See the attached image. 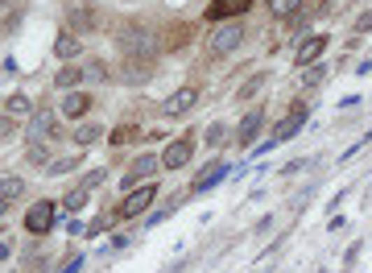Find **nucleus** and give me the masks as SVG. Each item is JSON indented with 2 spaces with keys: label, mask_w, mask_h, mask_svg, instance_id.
<instances>
[{
  "label": "nucleus",
  "mask_w": 372,
  "mask_h": 273,
  "mask_svg": "<svg viewBox=\"0 0 372 273\" xmlns=\"http://www.w3.org/2000/svg\"><path fill=\"white\" fill-rule=\"evenodd\" d=\"M153 195H157V186H153V182H149V186H141V190H133V195L116 207V216H120V220H133V216H141V211L153 203Z\"/></svg>",
  "instance_id": "39448f33"
},
{
  "label": "nucleus",
  "mask_w": 372,
  "mask_h": 273,
  "mask_svg": "<svg viewBox=\"0 0 372 273\" xmlns=\"http://www.w3.org/2000/svg\"><path fill=\"white\" fill-rule=\"evenodd\" d=\"M92 108V95H83V91H66L62 95V116H83Z\"/></svg>",
  "instance_id": "f8f14e48"
},
{
  "label": "nucleus",
  "mask_w": 372,
  "mask_h": 273,
  "mask_svg": "<svg viewBox=\"0 0 372 273\" xmlns=\"http://www.w3.org/2000/svg\"><path fill=\"white\" fill-rule=\"evenodd\" d=\"M0 4H4V0H0Z\"/></svg>",
  "instance_id": "f704fd0d"
},
{
  "label": "nucleus",
  "mask_w": 372,
  "mask_h": 273,
  "mask_svg": "<svg viewBox=\"0 0 372 273\" xmlns=\"http://www.w3.org/2000/svg\"><path fill=\"white\" fill-rule=\"evenodd\" d=\"M244 8H252V0H215L211 4V21H220V17H232V13H244Z\"/></svg>",
  "instance_id": "4468645a"
},
{
  "label": "nucleus",
  "mask_w": 372,
  "mask_h": 273,
  "mask_svg": "<svg viewBox=\"0 0 372 273\" xmlns=\"http://www.w3.org/2000/svg\"><path fill=\"white\" fill-rule=\"evenodd\" d=\"M79 79H83V71H79V66H62V71L54 75V88H58V91H75V88H79Z\"/></svg>",
  "instance_id": "dca6fc26"
},
{
  "label": "nucleus",
  "mask_w": 372,
  "mask_h": 273,
  "mask_svg": "<svg viewBox=\"0 0 372 273\" xmlns=\"http://www.w3.org/2000/svg\"><path fill=\"white\" fill-rule=\"evenodd\" d=\"M99 182H103V170H92V174H87V178L79 182V186H87V190H92V186H99Z\"/></svg>",
  "instance_id": "7c9ffc66"
},
{
  "label": "nucleus",
  "mask_w": 372,
  "mask_h": 273,
  "mask_svg": "<svg viewBox=\"0 0 372 273\" xmlns=\"http://www.w3.org/2000/svg\"><path fill=\"white\" fill-rule=\"evenodd\" d=\"M79 50H83V42H79L75 34H58V42H54V54H58V58H75Z\"/></svg>",
  "instance_id": "f3484780"
},
{
  "label": "nucleus",
  "mask_w": 372,
  "mask_h": 273,
  "mask_svg": "<svg viewBox=\"0 0 372 273\" xmlns=\"http://www.w3.org/2000/svg\"><path fill=\"white\" fill-rule=\"evenodd\" d=\"M372 29V8H364L360 17H356V34H369Z\"/></svg>",
  "instance_id": "c85d7f7f"
},
{
  "label": "nucleus",
  "mask_w": 372,
  "mask_h": 273,
  "mask_svg": "<svg viewBox=\"0 0 372 273\" xmlns=\"http://www.w3.org/2000/svg\"><path fill=\"white\" fill-rule=\"evenodd\" d=\"M190 158H194V145H190L186 136H178V141H170V145H166V153H162V166H166V170H183Z\"/></svg>",
  "instance_id": "6e6552de"
},
{
  "label": "nucleus",
  "mask_w": 372,
  "mask_h": 273,
  "mask_svg": "<svg viewBox=\"0 0 372 273\" xmlns=\"http://www.w3.org/2000/svg\"><path fill=\"white\" fill-rule=\"evenodd\" d=\"M83 79H92V83H99V79H108L103 62H87V66H83Z\"/></svg>",
  "instance_id": "393cba45"
},
{
  "label": "nucleus",
  "mask_w": 372,
  "mask_h": 273,
  "mask_svg": "<svg viewBox=\"0 0 372 273\" xmlns=\"http://www.w3.org/2000/svg\"><path fill=\"white\" fill-rule=\"evenodd\" d=\"M224 141H228V125H211V129H207V145H215V149H220Z\"/></svg>",
  "instance_id": "5701e85b"
},
{
  "label": "nucleus",
  "mask_w": 372,
  "mask_h": 273,
  "mask_svg": "<svg viewBox=\"0 0 372 273\" xmlns=\"http://www.w3.org/2000/svg\"><path fill=\"white\" fill-rule=\"evenodd\" d=\"M157 166H162V158H153V153H149V158H137V162H133V170H129V178H124V186H133L137 178H149Z\"/></svg>",
  "instance_id": "ddd939ff"
},
{
  "label": "nucleus",
  "mask_w": 372,
  "mask_h": 273,
  "mask_svg": "<svg viewBox=\"0 0 372 273\" xmlns=\"http://www.w3.org/2000/svg\"><path fill=\"white\" fill-rule=\"evenodd\" d=\"M66 17L75 21V25H92V8H83V0H66Z\"/></svg>",
  "instance_id": "6ab92c4d"
},
{
  "label": "nucleus",
  "mask_w": 372,
  "mask_h": 273,
  "mask_svg": "<svg viewBox=\"0 0 372 273\" xmlns=\"http://www.w3.org/2000/svg\"><path fill=\"white\" fill-rule=\"evenodd\" d=\"M323 79H327L323 62H310V66H306V75H302V83H306V88H315V83H323Z\"/></svg>",
  "instance_id": "4be33fe9"
},
{
  "label": "nucleus",
  "mask_w": 372,
  "mask_h": 273,
  "mask_svg": "<svg viewBox=\"0 0 372 273\" xmlns=\"http://www.w3.org/2000/svg\"><path fill=\"white\" fill-rule=\"evenodd\" d=\"M261 83H265V75H252V79H248V83L240 88V99H248V95H252L257 88H261Z\"/></svg>",
  "instance_id": "cd10ccee"
},
{
  "label": "nucleus",
  "mask_w": 372,
  "mask_h": 273,
  "mask_svg": "<svg viewBox=\"0 0 372 273\" xmlns=\"http://www.w3.org/2000/svg\"><path fill=\"white\" fill-rule=\"evenodd\" d=\"M240 42H244V25H240V21H228V25H220V29H215L211 50H215V54H232Z\"/></svg>",
  "instance_id": "423d86ee"
},
{
  "label": "nucleus",
  "mask_w": 372,
  "mask_h": 273,
  "mask_svg": "<svg viewBox=\"0 0 372 273\" xmlns=\"http://www.w3.org/2000/svg\"><path fill=\"white\" fill-rule=\"evenodd\" d=\"M99 125H79V129H75V141H79V145H95V141H99Z\"/></svg>",
  "instance_id": "aec40b11"
},
{
  "label": "nucleus",
  "mask_w": 372,
  "mask_h": 273,
  "mask_svg": "<svg viewBox=\"0 0 372 273\" xmlns=\"http://www.w3.org/2000/svg\"><path fill=\"white\" fill-rule=\"evenodd\" d=\"M8 253H13V240H8V236H0V257H8Z\"/></svg>",
  "instance_id": "473e14b6"
},
{
  "label": "nucleus",
  "mask_w": 372,
  "mask_h": 273,
  "mask_svg": "<svg viewBox=\"0 0 372 273\" xmlns=\"http://www.w3.org/2000/svg\"><path fill=\"white\" fill-rule=\"evenodd\" d=\"M58 136V116L50 108H38L29 116V141H54Z\"/></svg>",
  "instance_id": "20e7f679"
},
{
  "label": "nucleus",
  "mask_w": 372,
  "mask_h": 273,
  "mask_svg": "<svg viewBox=\"0 0 372 273\" xmlns=\"http://www.w3.org/2000/svg\"><path fill=\"white\" fill-rule=\"evenodd\" d=\"M4 112H8V116H34V104H29V95L13 91V95L4 99Z\"/></svg>",
  "instance_id": "2eb2a0df"
},
{
  "label": "nucleus",
  "mask_w": 372,
  "mask_h": 273,
  "mask_svg": "<svg viewBox=\"0 0 372 273\" xmlns=\"http://www.w3.org/2000/svg\"><path fill=\"white\" fill-rule=\"evenodd\" d=\"M194 104H199V91L194 88H183V91H174L166 104H162V116H186V112H194Z\"/></svg>",
  "instance_id": "0eeeda50"
},
{
  "label": "nucleus",
  "mask_w": 372,
  "mask_h": 273,
  "mask_svg": "<svg viewBox=\"0 0 372 273\" xmlns=\"http://www.w3.org/2000/svg\"><path fill=\"white\" fill-rule=\"evenodd\" d=\"M302 125H306V104H294V108H289V116H285V120H281L278 129H273V136H269V141H265V145H261L257 153H265L269 145H281V141H294Z\"/></svg>",
  "instance_id": "f257e3e1"
},
{
  "label": "nucleus",
  "mask_w": 372,
  "mask_h": 273,
  "mask_svg": "<svg viewBox=\"0 0 372 273\" xmlns=\"http://www.w3.org/2000/svg\"><path fill=\"white\" fill-rule=\"evenodd\" d=\"M50 227H54V203L42 199V203H34V207L25 211V232H29V236H42Z\"/></svg>",
  "instance_id": "7ed1b4c3"
},
{
  "label": "nucleus",
  "mask_w": 372,
  "mask_h": 273,
  "mask_svg": "<svg viewBox=\"0 0 372 273\" xmlns=\"http://www.w3.org/2000/svg\"><path fill=\"white\" fill-rule=\"evenodd\" d=\"M129 141H137V129H133V125H120V129L112 133V145H129Z\"/></svg>",
  "instance_id": "b1692460"
},
{
  "label": "nucleus",
  "mask_w": 372,
  "mask_h": 273,
  "mask_svg": "<svg viewBox=\"0 0 372 273\" xmlns=\"http://www.w3.org/2000/svg\"><path fill=\"white\" fill-rule=\"evenodd\" d=\"M83 203H87V186H75V190L62 199V207H66V211H79Z\"/></svg>",
  "instance_id": "412c9836"
},
{
  "label": "nucleus",
  "mask_w": 372,
  "mask_h": 273,
  "mask_svg": "<svg viewBox=\"0 0 372 273\" xmlns=\"http://www.w3.org/2000/svg\"><path fill=\"white\" fill-rule=\"evenodd\" d=\"M228 178V166L224 162H207L203 166V174H194V182H190V195H203L207 186H215V182Z\"/></svg>",
  "instance_id": "9d476101"
},
{
  "label": "nucleus",
  "mask_w": 372,
  "mask_h": 273,
  "mask_svg": "<svg viewBox=\"0 0 372 273\" xmlns=\"http://www.w3.org/2000/svg\"><path fill=\"white\" fill-rule=\"evenodd\" d=\"M261 120H265V112H261V108H252V112L240 120V129H236V141H240V145H252V136L261 133Z\"/></svg>",
  "instance_id": "9b49d317"
},
{
  "label": "nucleus",
  "mask_w": 372,
  "mask_h": 273,
  "mask_svg": "<svg viewBox=\"0 0 372 273\" xmlns=\"http://www.w3.org/2000/svg\"><path fill=\"white\" fill-rule=\"evenodd\" d=\"M120 50L129 54V58H153V38L137 29V25H129L124 34H120Z\"/></svg>",
  "instance_id": "f03ea898"
},
{
  "label": "nucleus",
  "mask_w": 372,
  "mask_h": 273,
  "mask_svg": "<svg viewBox=\"0 0 372 273\" xmlns=\"http://www.w3.org/2000/svg\"><path fill=\"white\" fill-rule=\"evenodd\" d=\"M4 203H8V199H0V216H4Z\"/></svg>",
  "instance_id": "72a5a7b5"
},
{
  "label": "nucleus",
  "mask_w": 372,
  "mask_h": 273,
  "mask_svg": "<svg viewBox=\"0 0 372 273\" xmlns=\"http://www.w3.org/2000/svg\"><path fill=\"white\" fill-rule=\"evenodd\" d=\"M79 265H83V257L75 253V257H66V261H62V270H58V273H79Z\"/></svg>",
  "instance_id": "c756f323"
},
{
  "label": "nucleus",
  "mask_w": 372,
  "mask_h": 273,
  "mask_svg": "<svg viewBox=\"0 0 372 273\" xmlns=\"http://www.w3.org/2000/svg\"><path fill=\"white\" fill-rule=\"evenodd\" d=\"M323 50H327V38L323 34H310V38H302V46L294 50V62H298V66H310V62L323 58Z\"/></svg>",
  "instance_id": "1a4fd4ad"
},
{
  "label": "nucleus",
  "mask_w": 372,
  "mask_h": 273,
  "mask_svg": "<svg viewBox=\"0 0 372 273\" xmlns=\"http://www.w3.org/2000/svg\"><path fill=\"white\" fill-rule=\"evenodd\" d=\"M364 145H372V133H364L360 141H356V145H352V149H343V158H339V162H352V158H356V153H360Z\"/></svg>",
  "instance_id": "a878e982"
},
{
  "label": "nucleus",
  "mask_w": 372,
  "mask_h": 273,
  "mask_svg": "<svg viewBox=\"0 0 372 273\" xmlns=\"http://www.w3.org/2000/svg\"><path fill=\"white\" fill-rule=\"evenodd\" d=\"M13 129H17V125H13V116H0V141H4V136H13Z\"/></svg>",
  "instance_id": "2f4dec72"
},
{
  "label": "nucleus",
  "mask_w": 372,
  "mask_h": 273,
  "mask_svg": "<svg viewBox=\"0 0 372 273\" xmlns=\"http://www.w3.org/2000/svg\"><path fill=\"white\" fill-rule=\"evenodd\" d=\"M21 195H25V178H21V174L0 178V199H21Z\"/></svg>",
  "instance_id": "a211bd4d"
},
{
  "label": "nucleus",
  "mask_w": 372,
  "mask_h": 273,
  "mask_svg": "<svg viewBox=\"0 0 372 273\" xmlns=\"http://www.w3.org/2000/svg\"><path fill=\"white\" fill-rule=\"evenodd\" d=\"M302 0H273V13H281V17H289L294 8H298Z\"/></svg>",
  "instance_id": "bb28decb"
}]
</instances>
